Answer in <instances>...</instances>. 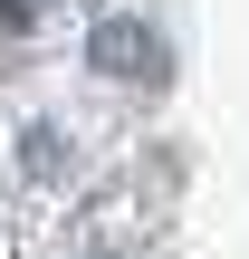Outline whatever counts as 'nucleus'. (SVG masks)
Instances as JSON below:
<instances>
[{
  "instance_id": "1",
  "label": "nucleus",
  "mask_w": 249,
  "mask_h": 259,
  "mask_svg": "<svg viewBox=\"0 0 249 259\" xmlns=\"http://www.w3.org/2000/svg\"><path fill=\"white\" fill-rule=\"evenodd\" d=\"M86 58H96L106 77H163V48H154V29H144V19H96Z\"/></svg>"
},
{
  "instance_id": "2",
  "label": "nucleus",
  "mask_w": 249,
  "mask_h": 259,
  "mask_svg": "<svg viewBox=\"0 0 249 259\" xmlns=\"http://www.w3.org/2000/svg\"><path fill=\"white\" fill-rule=\"evenodd\" d=\"M29 10H38V0H0V19H10V29H19V19H29Z\"/></svg>"
}]
</instances>
